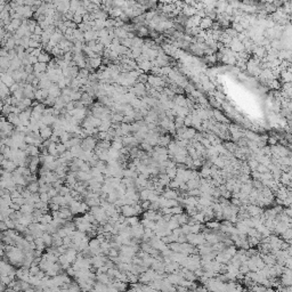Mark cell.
<instances>
[{"instance_id": "8992f818", "label": "cell", "mask_w": 292, "mask_h": 292, "mask_svg": "<svg viewBox=\"0 0 292 292\" xmlns=\"http://www.w3.org/2000/svg\"><path fill=\"white\" fill-rule=\"evenodd\" d=\"M42 239L45 241L46 245H52V234H50V233L45 232L43 235H42Z\"/></svg>"}, {"instance_id": "3957f363", "label": "cell", "mask_w": 292, "mask_h": 292, "mask_svg": "<svg viewBox=\"0 0 292 292\" xmlns=\"http://www.w3.org/2000/svg\"><path fill=\"white\" fill-rule=\"evenodd\" d=\"M40 136L42 137V139H49L50 137L52 136V131L50 128L46 127V125H41L40 128Z\"/></svg>"}, {"instance_id": "5b68a950", "label": "cell", "mask_w": 292, "mask_h": 292, "mask_svg": "<svg viewBox=\"0 0 292 292\" xmlns=\"http://www.w3.org/2000/svg\"><path fill=\"white\" fill-rule=\"evenodd\" d=\"M34 206L33 204H30V203H25L21 207V211L23 213H33L34 211Z\"/></svg>"}, {"instance_id": "ba28073f", "label": "cell", "mask_w": 292, "mask_h": 292, "mask_svg": "<svg viewBox=\"0 0 292 292\" xmlns=\"http://www.w3.org/2000/svg\"><path fill=\"white\" fill-rule=\"evenodd\" d=\"M127 221L129 224V226H135L139 223V220L137 218V216H131V217H128L127 218Z\"/></svg>"}, {"instance_id": "6da1fadb", "label": "cell", "mask_w": 292, "mask_h": 292, "mask_svg": "<svg viewBox=\"0 0 292 292\" xmlns=\"http://www.w3.org/2000/svg\"><path fill=\"white\" fill-rule=\"evenodd\" d=\"M82 148H84V151H94L95 148H96V146H97V143H96V140H95L94 138H91V137H87V138H84V140L82 142Z\"/></svg>"}, {"instance_id": "277c9868", "label": "cell", "mask_w": 292, "mask_h": 292, "mask_svg": "<svg viewBox=\"0 0 292 292\" xmlns=\"http://www.w3.org/2000/svg\"><path fill=\"white\" fill-rule=\"evenodd\" d=\"M26 187L29 188V189L31 191L32 193H39L40 183H39V180H34V181H31V183H29Z\"/></svg>"}, {"instance_id": "52a82bcc", "label": "cell", "mask_w": 292, "mask_h": 292, "mask_svg": "<svg viewBox=\"0 0 292 292\" xmlns=\"http://www.w3.org/2000/svg\"><path fill=\"white\" fill-rule=\"evenodd\" d=\"M89 248H90V249L101 248V241L98 240L97 237H96V239H91V240L89 241Z\"/></svg>"}, {"instance_id": "8fae6325", "label": "cell", "mask_w": 292, "mask_h": 292, "mask_svg": "<svg viewBox=\"0 0 292 292\" xmlns=\"http://www.w3.org/2000/svg\"><path fill=\"white\" fill-rule=\"evenodd\" d=\"M163 196H164V198H174L175 196H176V194H175L172 191H168V192H166V193H163Z\"/></svg>"}, {"instance_id": "9c48e42d", "label": "cell", "mask_w": 292, "mask_h": 292, "mask_svg": "<svg viewBox=\"0 0 292 292\" xmlns=\"http://www.w3.org/2000/svg\"><path fill=\"white\" fill-rule=\"evenodd\" d=\"M40 200H41L42 202L49 203V201H50V196H49L48 192H43V193H40Z\"/></svg>"}, {"instance_id": "30bf717a", "label": "cell", "mask_w": 292, "mask_h": 292, "mask_svg": "<svg viewBox=\"0 0 292 292\" xmlns=\"http://www.w3.org/2000/svg\"><path fill=\"white\" fill-rule=\"evenodd\" d=\"M57 151H58L60 154H63L64 152L67 151V148H66V146L64 145L63 143H57Z\"/></svg>"}, {"instance_id": "7a4b0ae2", "label": "cell", "mask_w": 292, "mask_h": 292, "mask_svg": "<svg viewBox=\"0 0 292 292\" xmlns=\"http://www.w3.org/2000/svg\"><path fill=\"white\" fill-rule=\"evenodd\" d=\"M121 213L125 216V217H131V216H137L136 215V211L134 206H130V204H125L121 207Z\"/></svg>"}, {"instance_id": "7c38bea8", "label": "cell", "mask_w": 292, "mask_h": 292, "mask_svg": "<svg viewBox=\"0 0 292 292\" xmlns=\"http://www.w3.org/2000/svg\"><path fill=\"white\" fill-rule=\"evenodd\" d=\"M142 150H144V151H152V147H151V144H148V143H143L142 144Z\"/></svg>"}]
</instances>
